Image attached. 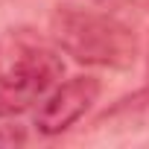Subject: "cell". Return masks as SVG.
Returning <instances> with one entry per match:
<instances>
[{
    "label": "cell",
    "instance_id": "6da1fadb",
    "mask_svg": "<svg viewBox=\"0 0 149 149\" xmlns=\"http://www.w3.org/2000/svg\"><path fill=\"white\" fill-rule=\"evenodd\" d=\"M64 76L56 41L32 29H9L0 38V117H15L41 102Z\"/></svg>",
    "mask_w": 149,
    "mask_h": 149
},
{
    "label": "cell",
    "instance_id": "7a4b0ae2",
    "mask_svg": "<svg viewBox=\"0 0 149 149\" xmlns=\"http://www.w3.org/2000/svg\"><path fill=\"white\" fill-rule=\"evenodd\" d=\"M50 35L61 53L76 58L79 64L129 70L137 58L134 29L105 12L58 6L50 18Z\"/></svg>",
    "mask_w": 149,
    "mask_h": 149
},
{
    "label": "cell",
    "instance_id": "3957f363",
    "mask_svg": "<svg viewBox=\"0 0 149 149\" xmlns=\"http://www.w3.org/2000/svg\"><path fill=\"white\" fill-rule=\"evenodd\" d=\"M97 97H100V79L94 76H73L67 82H58L38 102L35 129L47 137L67 132L76 120H82V114L97 102Z\"/></svg>",
    "mask_w": 149,
    "mask_h": 149
},
{
    "label": "cell",
    "instance_id": "277c9868",
    "mask_svg": "<svg viewBox=\"0 0 149 149\" xmlns=\"http://www.w3.org/2000/svg\"><path fill=\"white\" fill-rule=\"evenodd\" d=\"M24 140H26V134L21 132V126H12L9 134H0V143H24Z\"/></svg>",
    "mask_w": 149,
    "mask_h": 149
},
{
    "label": "cell",
    "instance_id": "5b68a950",
    "mask_svg": "<svg viewBox=\"0 0 149 149\" xmlns=\"http://www.w3.org/2000/svg\"><path fill=\"white\" fill-rule=\"evenodd\" d=\"M146 76H149V53H146Z\"/></svg>",
    "mask_w": 149,
    "mask_h": 149
}]
</instances>
